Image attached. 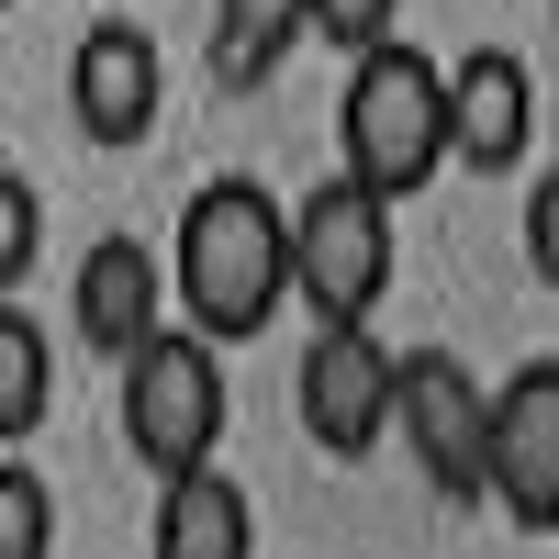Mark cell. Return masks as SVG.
<instances>
[{"instance_id":"obj_13","label":"cell","mask_w":559,"mask_h":559,"mask_svg":"<svg viewBox=\"0 0 559 559\" xmlns=\"http://www.w3.org/2000/svg\"><path fill=\"white\" fill-rule=\"evenodd\" d=\"M45 403H57V336L23 302H0V459L45 426Z\"/></svg>"},{"instance_id":"obj_1","label":"cell","mask_w":559,"mask_h":559,"mask_svg":"<svg viewBox=\"0 0 559 559\" xmlns=\"http://www.w3.org/2000/svg\"><path fill=\"white\" fill-rule=\"evenodd\" d=\"M168 302L202 347H236V336H269L292 313V202L269 179L224 168L179 202V247H168Z\"/></svg>"},{"instance_id":"obj_2","label":"cell","mask_w":559,"mask_h":559,"mask_svg":"<svg viewBox=\"0 0 559 559\" xmlns=\"http://www.w3.org/2000/svg\"><path fill=\"white\" fill-rule=\"evenodd\" d=\"M336 146L369 202H414L426 179L448 168V68L426 57V45H381V57H358L347 90H336Z\"/></svg>"},{"instance_id":"obj_3","label":"cell","mask_w":559,"mask_h":559,"mask_svg":"<svg viewBox=\"0 0 559 559\" xmlns=\"http://www.w3.org/2000/svg\"><path fill=\"white\" fill-rule=\"evenodd\" d=\"M224 426H236V392H224V347H202L191 324H168L157 347L123 358V448L146 459V481H191L224 471Z\"/></svg>"},{"instance_id":"obj_17","label":"cell","mask_w":559,"mask_h":559,"mask_svg":"<svg viewBox=\"0 0 559 559\" xmlns=\"http://www.w3.org/2000/svg\"><path fill=\"white\" fill-rule=\"evenodd\" d=\"M526 269H537V292H559V168H537V191H526Z\"/></svg>"},{"instance_id":"obj_8","label":"cell","mask_w":559,"mask_h":559,"mask_svg":"<svg viewBox=\"0 0 559 559\" xmlns=\"http://www.w3.org/2000/svg\"><path fill=\"white\" fill-rule=\"evenodd\" d=\"M492 503L526 537H559V358L492 381Z\"/></svg>"},{"instance_id":"obj_6","label":"cell","mask_w":559,"mask_h":559,"mask_svg":"<svg viewBox=\"0 0 559 559\" xmlns=\"http://www.w3.org/2000/svg\"><path fill=\"white\" fill-rule=\"evenodd\" d=\"M157 112H168V57H157V34L134 23V12L79 23V45H68V123L90 134V146H146Z\"/></svg>"},{"instance_id":"obj_12","label":"cell","mask_w":559,"mask_h":559,"mask_svg":"<svg viewBox=\"0 0 559 559\" xmlns=\"http://www.w3.org/2000/svg\"><path fill=\"white\" fill-rule=\"evenodd\" d=\"M292 45H302V12H292V0H224L213 34H202V57H213L224 90H258V79H280Z\"/></svg>"},{"instance_id":"obj_5","label":"cell","mask_w":559,"mask_h":559,"mask_svg":"<svg viewBox=\"0 0 559 559\" xmlns=\"http://www.w3.org/2000/svg\"><path fill=\"white\" fill-rule=\"evenodd\" d=\"M392 437L403 459L426 471V492L448 503V515H471V503H492V381L459 347H414L403 381H392Z\"/></svg>"},{"instance_id":"obj_15","label":"cell","mask_w":559,"mask_h":559,"mask_svg":"<svg viewBox=\"0 0 559 559\" xmlns=\"http://www.w3.org/2000/svg\"><path fill=\"white\" fill-rule=\"evenodd\" d=\"M34 258H45V191L23 168H0V302L34 280Z\"/></svg>"},{"instance_id":"obj_11","label":"cell","mask_w":559,"mask_h":559,"mask_svg":"<svg viewBox=\"0 0 559 559\" xmlns=\"http://www.w3.org/2000/svg\"><path fill=\"white\" fill-rule=\"evenodd\" d=\"M146 559H258V503L236 471H191L157 492L146 515Z\"/></svg>"},{"instance_id":"obj_7","label":"cell","mask_w":559,"mask_h":559,"mask_svg":"<svg viewBox=\"0 0 559 559\" xmlns=\"http://www.w3.org/2000/svg\"><path fill=\"white\" fill-rule=\"evenodd\" d=\"M392 381H403V358L369 336H302V381H292V403H302V437L324 448V459H369V448H392Z\"/></svg>"},{"instance_id":"obj_16","label":"cell","mask_w":559,"mask_h":559,"mask_svg":"<svg viewBox=\"0 0 559 559\" xmlns=\"http://www.w3.org/2000/svg\"><path fill=\"white\" fill-rule=\"evenodd\" d=\"M302 34H324L358 68V57H381V45H403V12L392 0H324V12H302Z\"/></svg>"},{"instance_id":"obj_14","label":"cell","mask_w":559,"mask_h":559,"mask_svg":"<svg viewBox=\"0 0 559 559\" xmlns=\"http://www.w3.org/2000/svg\"><path fill=\"white\" fill-rule=\"evenodd\" d=\"M0 559H57V481L34 459H0Z\"/></svg>"},{"instance_id":"obj_10","label":"cell","mask_w":559,"mask_h":559,"mask_svg":"<svg viewBox=\"0 0 559 559\" xmlns=\"http://www.w3.org/2000/svg\"><path fill=\"white\" fill-rule=\"evenodd\" d=\"M526 146H537V68L515 45H471L448 68V157L503 179V168H526Z\"/></svg>"},{"instance_id":"obj_4","label":"cell","mask_w":559,"mask_h":559,"mask_svg":"<svg viewBox=\"0 0 559 559\" xmlns=\"http://www.w3.org/2000/svg\"><path fill=\"white\" fill-rule=\"evenodd\" d=\"M392 202H369L358 179H313L292 202V302H313V336H358L392 302Z\"/></svg>"},{"instance_id":"obj_9","label":"cell","mask_w":559,"mask_h":559,"mask_svg":"<svg viewBox=\"0 0 559 559\" xmlns=\"http://www.w3.org/2000/svg\"><path fill=\"white\" fill-rule=\"evenodd\" d=\"M68 324H79V347L90 358H134V347H157L168 336V247L146 236H102L79 258V292H68Z\"/></svg>"}]
</instances>
